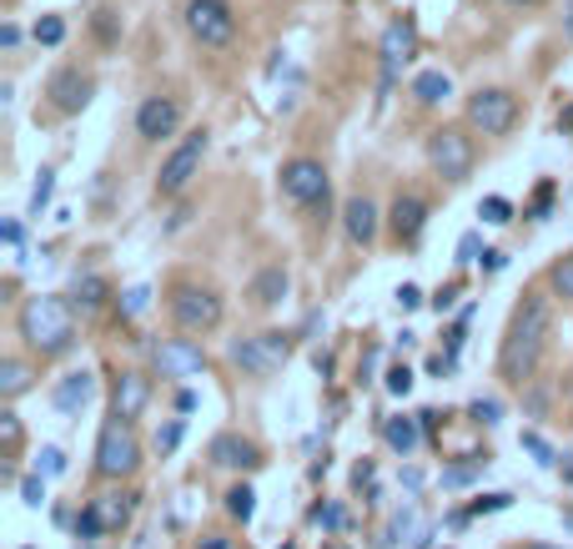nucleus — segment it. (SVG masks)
Listing matches in <instances>:
<instances>
[{
  "mask_svg": "<svg viewBox=\"0 0 573 549\" xmlns=\"http://www.w3.org/2000/svg\"><path fill=\"white\" fill-rule=\"evenodd\" d=\"M65 297H71V308H76L81 318H96V313L111 303V283L101 273H76L71 287H65Z\"/></svg>",
  "mask_w": 573,
  "mask_h": 549,
  "instance_id": "nucleus-19",
  "label": "nucleus"
},
{
  "mask_svg": "<svg viewBox=\"0 0 573 549\" xmlns=\"http://www.w3.org/2000/svg\"><path fill=\"white\" fill-rule=\"evenodd\" d=\"M152 308V287L146 283H136V287H126V293L116 297V313H121V323H131V318H141V313Z\"/></svg>",
  "mask_w": 573,
  "mask_h": 549,
  "instance_id": "nucleus-30",
  "label": "nucleus"
},
{
  "mask_svg": "<svg viewBox=\"0 0 573 549\" xmlns=\"http://www.w3.org/2000/svg\"><path fill=\"white\" fill-rule=\"evenodd\" d=\"M31 363L25 358H0V398L6 404H16L21 394H31Z\"/></svg>",
  "mask_w": 573,
  "mask_h": 549,
  "instance_id": "nucleus-24",
  "label": "nucleus"
},
{
  "mask_svg": "<svg viewBox=\"0 0 573 549\" xmlns=\"http://www.w3.org/2000/svg\"><path fill=\"white\" fill-rule=\"evenodd\" d=\"M563 525H569V529H573V509H563Z\"/></svg>",
  "mask_w": 573,
  "mask_h": 549,
  "instance_id": "nucleus-61",
  "label": "nucleus"
},
{
  "mask_svg": "<svg viewBox=\"0 0 573 549\" xmlns=\"http://www.w3.org/2000/svg\"><path fill=\"white\" fill-rule=\"evenodd\" d=\"M182 434H186V418H172V424H166L162 434H156V454H176V444H182Z\"/></svg>",
  "mask_w": 573,
  "mask_h": 549,
  "instance_id": "nucleus-45",
  "label": "nucleus"
},
{
  "mask_svg": "<svg viewBox=\"0 0 573 549\" xmlns=\"http://www.w3.org/2000/svg\"><path fill=\"white\" fill-rule=\"evenodd\" d=\"M277 187H282V197L293 202V207L317 212V217L327 222V197H332V176H327V166L317 162V156H293V162H282Z\"/></svg>",
  "mask_w": 573,
  "mask_h": 549,
  "instance_id": "nucleus-7",
  "label": "nucleus"
},
{
  "mask_svg": "<svg viewBox=\"0 0 573 549\" xmlns=\"http://www.w3.org/2000/svg\"><path fill=\"white\" fill-rule=\"evenodd\" d=\"M559 132H573V101L559 111Z\"/></svg>",
  "mask_w": 573,
  "mask_h": 549,
  "instance_id": "nucleus-58",
  "label": "nucleus"
},
{
  "mask_svg": "<svg viewBox=\"0 0 573 549\" xmlns=\"http://www.w3.org/2000/svg\"><path fill=\"white\" fill-rule=\"evenodd\" d=\"M503 6H513V11H529V6H539V0H503Z\"/></svg>",
  "mask_w": 573,
  "mask_h": 549,
  "instance_id": "nucleus-59",
  "label": "nucleus"
},
{
  "mask_svg": "<svg viewBox=\"0 0 573 549\" xmlns=\"http://www.w3.org/2000/svg\"><path fill=\"white\" fill-rule=\"evenodd\" d=\"M478 217H483L488 227H509V222H513V202L509 197H483V202H478Z\"/></svg>",
  "mask_w": 573,
  "mask_h": 549,
  "instance_id": "nucleus-34",
  "label": "nucleus"
},
{
  "mask_svg": "<svg viewBox=\"0 0 573 549\" xmlns=\"http://www.w3.org/2000/svg\"><path fill=\"white\" fill-rule=\"evenodd\" d=\"M372 479H378V469H372V459H362V464H357V469H352V484H357V489H368V499H378V489H372Z\"/></svg>",
  "mask_w": 573,
  "mask_h": 549,
  "instance_id": "nucleus-49",
  "label": "nucleus"
},
{
  "mask_svg": "<svg viewBox=\"0 0 573 549\" xmlns=\"http://www.w3.org/2000/svg\"><path fill=\"white\" fill-rule=\"evenodd\" d=\"M553 333V293H523V303L513 308L509 328H503V343H498V378L513 388H529L533 374H539V358L549 348Z\"/></svg>",
  "mask_w": 573,
  "mask_h": 549,
  "instance_id": "nucleus-1",
  "label": "nucleus"
},
{
  "mask_svg": "<svg viewBox=\"0 0 573 549\" xmlns=\"http://www.w3.org/2000/svg\"><path fill=\"white\" fill-rule=\"evenodd\" d=\"M418 529V509H398V515L388 519V529H382V539H378V549H398V545H408V535Z\"/></svg>",
  "mask_w": 573,
  "mask_h": 549,
  "instance_id": "nucleus-28",
  "label": "nucleus"
},
{
  "mask_svg": "<svg viewBox=\"0 0 573 549\" xmlns=\"http://www.w3.org/2000/svg\"><path fill=\"white\" fill-rule=\"evenodd\" d=\"M227 515L237 519V525H252V519H257V489H252V484H232L227 489Z\"/></svg>",
  "mask_w": 573,
  "mask_h": 549,
  "instance_id": "nucleus-26",
  "label": "nucleus"
},
{
  "mask_svg": "<svg viewBox=\"0 0 573 549\" xmlns=\"http://www.w3.org/2000/svg\"><path fill=\"white\" fill-rule=\"evenodd\" d=\"M31 41L45 45V51H55V45L65 41V21H61V16H41V21H35V31H31Z\"/></svg>",
  "mask_w": 573,
  "mask_h": 549,
  "instance_id": "nucleus-33",
  "label": "nucleus"
},
{
  "mask_svg": "<svg viewBox=\"0 0 573 549\" xmlns=\"http://www.w3.org/2000/svg\"><path fill=\"white\" fill-rule=\"evenodd\" d=\"M51 197H55V172L45 166V172L35 176V187H31V217H41V212L51 207Z\"/></svg>",
  "mask_w": 573,
  "mask_h": 549,
  "instance_id": "nucleus-36",
  "label": "nucleus"
},
{
  "mask_svg": "<svg viewBox=\"0 0 573 549\" xmlns=\"http://www.w3.org/2000/svg\"><path fill=\"white\" fill-rule=\"evenodd\" d=\"M332 549H347V545H332Z\"/></svg>",
  "mask_w": 573,
  "mask_h": 549,
  "instance_id": "nucleus-63",
  "label": "nucleus"
},
{
  "mask_svg": "<svg viewBox=\"0 0 573 549\" xmlns=\"http://www.w3.org/2000/svg\"><path fill=\"white\" fill-rule=\"evenodd\" d=\"M313 363H317V374H323V378H332V353H317Z\"/></svg>",
  "mask_w": 573,
  "mask_h": 549,
  "instance_id": "nucleus-57",
  "label": "nucleus"
},
{
  "mask_svg": "<svg viewBox=\"0 0 573 549\" xmlns=\"http://www.w3.org/2000/svg\"><path fill=\"white\" fill-rule=\"evenodd\" d=\"M282 549H293V545H282Z\"/></svg>",
  "mask_w": 573,
  "mask_h": 549,
  "instance_id": "nucleus-64",
  "label": "nucleus"
},
{
  "mask_svg": "<svg viewBox=\"0 0 573 549\" xmlns=\"http://www.w3.org/2000/svg\"><path fill=\"white\" fill-rule=\"evenodd\" d=\"M458 297H463V283H448V287H438L433 297H428V308L438 313V318H443V313H453V303Z\"/></svg>",
  "mask_w": 573,
  "mask_h": 549,
  "instance_id": "nucleus-46",
  "label": "nucleus"
},
{
  "mask_svg": "<svg viewBox=\"0 0 573 549\" xmlns=\"http://www.w3.org/2000/svg\"><path fill=\"white\" fill-rule=\"evenodd\" d=\"M176 408H182V414H192V408H196V394H192V388H182V394H176Z\"/></svg>",
  "mask_w": 573,
  "mask_h": 549,
  "instance_id": "nucleus-56",
  "label": "nucleus"
},
{
  "mask_svg": "<svg viewBox=\"0 0 573 549\" xmlns=\"http://www.w3.org/2000/svg\"><path fill=\"white\" fill-rule=\"evenodd\" d=\"M473 126H453V121H443V126H433L428 132V166H433V176H443L448 187H463L468 176H473L478 166V142H473Z\"/></svg>",
  "mask_w": 573,
  "mask_h": 549,
  "instance_id": "nucleus-3",
  "label": "nucleus"
},
{
  "mask_svg": "<svg viewBox=\"0 0 573 549\" xmlns=\"http://www.w3.org/2000/svg\"><path fill=\"white\" fill-rule=\"evenodd\" d=\"M478 257H483V237H478V232H468L463 242H458V263H478Z\"/></svg>",
  "mask_w": 573,
  "mask_h": 549,
  "instance_id": "nucleus-48",
  "label": "nucleus"
},
{
  "mask_svg": "<svg viewBox=\"0 0 573 549\" xmlns=\"http://www.w3.org/2000/svg\"><path fill=\"white\" fill-rule=\"evenodd\" d=\"M428 217H433V207H428V197L422 192H398L388 207V232L398 247H412V242L422 237V227H428Z\"/></svg>",
  "mask_w": 573,
  "mask_h": 549,
  "instance_id": "nucleus-15",
  "label": "nucleus"
},
{
  "mask_svg": "<svg viewBox=\"0 0 573 549\" xmlns=\"http://www.w3.org/2000/svg\"><path fill=\"white\" fill-rule=\"evenodd\" d=\"M468 418L483 424V429H493L498 418H503V404H498V398H473V404H468Z\"/></svg>",
  "mask_w": 573,
  "mask_h": 549,
  "instance_id": "nucleus-40",
  "label": "nucleus"
},
{
  "mask_svg": "<svg viewBox=\"0 0 573 549\" xmlns=\"http://www.w3.org/2000/svg\"><path fill=\"white\" fill-rule=\"evenodd\" d=\"M206 146H212V132H206V126L186 132L182 142L172 146V156H166L162 172H156V197H162V202H176V197H186V192H192V182L202 176Z\"/></svg>",
  "mask_w": 573,
  "mask_h": 549,
  "instance_id": "nucleus-8",
  "label": "nucleus"
},
{
  "mask_svg": "<svg viewBox=\"0 0 573 549\" xmlns=\"http://www.w3.org/2000/svg\"><path fill=\"white\" fill-rule=\"evenodd\" d=\"M392 303H398V313H418L428 297H422V287H412V283H402L398 293H392Z\"/></svg>",
  "mask_w": 573,
  "mask_h": 549,
  "instance_id": "nucleus-47",
  "label": "nucleus"
},
{
  "mask_svg": "<svg viewBox=\"0 0 573 549\" xmlns=\"http://www.w3.org/2000/svg\"><path fill=\"white\" fill-rule=\"evenodd\" d=\"M463 121L478 136H509L523 121V101L509 87H478L463 101Z\"/></svg>",
  "mask_w": 573,
  "mask_h": 549,
  "instance_id": "nucleus-9",
  "label": "nucleus"
},
{
  "mask_svg": "<svg viewBox=\"0 0 573 549\" xmlns=\"http://www.w3.org/2000/svg\"><path fill=\"white\" fill-rule=\"evenodd\" d=\"M91 31H96V41H101V45H116V41H121V16L106 6V11H96V21H91Z\"/></svg>",
  "mask_w": 573,
  "mask_h": 549,
  "instance_id": "nucleus-37",
  "label": "nucleus"
},
{
  "mask_svg": "<svg viewBox=\"0 0 573 549\" xmlns=\"http://www.w3.org/2000/svg\"><path fill=\"white\" fill-rule=\"evenodd\" d=\"M91 505H96V515H101V525H106V535H121V529L131 525V515H136L141 499L131 495V489H111V495H96Z\"/></svg>",
  "mask_w": 573,
  "mask_h": 549,
  "instance_id": "nucleus-22",
  "label": "nucleus"
},
{
  "mask_svg": "<svg viewBox=\"0 0 573 549\" xmlns=\"http://www.w3.org/2000/svg\"><path fill=\"white\" fill-rule=\"evenodd\" d=\"M523 449H529L533 454V464H543V469H553V464H559V454H553V444L549 439H543V434H523Z\"/></svg>",
  "mask_w": 573,
  "mask_h": 549,
  "instance_id": "nucleus-41",
  "label": "nucleus"
},
{
  "mask_svg": "<svg viewBox=\"0 0 573 549\" xmlns=\"http://www.w3.org/2000/svg\"><path fill=\"white\" fill-rule=\"evenodd\" d=\"M382 444H388V449L398 454V459H408V454L422 444L418 414H388V418H382Z\"/></svg>",
  "mask_w": 573,
  "mask_h": 549,
  "instance_id": "nucleus-21",
  "label": "nucleus"
},
{
  "mask_svg": "<svg viewBox=\"0 0 573 549\" xmlns=\"http://www.w3.org/2000/svg\"><path fill=\"white\" fill-rule=\"evenodd\" d=\"M563 479H569V484H573V459H569V464H563Z\"/></svg>",
  "mask_w": 573,
  "mask_h": 549,
  "instance_id": "nucleus-60",
  "label": "nucleus"
},
{
  "mask_svg": "<svg viewBox=\"0 0 573 549\" xmlns=\"http://www.w3.org/2000/svg\"><path fill=\"white\" fill-rule=\"evenodd\" d=\"M549 293L559 297V303H573V253L549 267Z\"/></svg>",
  "mask_w": 573,
  "mask_h": 549,
  "instance_id": "nucleus-31",
  "label": "nucleus"
},
{
  "mask_svg": "<svg viewBox=\"0 0 573 549\" xmlns=\"http://www.w3.org/2000/svg\"><path fill=\"white\" fill-rule=\"evenodd\" d=\"M523 549H549V545H523Z\"/></svg>",
  "mask_w": 573,
  "mask_h": 549,
  "instance_id": "nucleus-62",
  "label": "nucleus"
},
{
  "mask_svg": "<svg viewBox=\"0 0 573 549\" xmlns=\"http://www.w3.org/2000/svg\"><path fill=\"white\" fill-rule=\"evenodd\" d=\"M152 374L156 378H172V384H186V378H202L206 374V348L186 333V338H162L152 343Z\"/></svg>",
  "mask_w": 573,
  "mask_h": 549,
  "instance_id": "nucleus-11",
  "label": "nucleus"
},
{
  "mask_svg": "<svg viewBox=\"0 0 573 549\" xmlns=\"http://www.w3.org/2000/svg\"><path fill=\"white\" fill-rule=\"evenodd\" d=\"M0 237H6V247H16V253H21V242H25V227L16 217H6L0 222Z\"/></svg>",
  "mask_w": 573,
  "mask_h": 549,
  "instance_id": "nucleus-50",
  "label": "nucleus"
},
{
  "mask_svg": "<svg viewBox=\"0 0 573 549\" xmlns=\"http://www.w3.org/2000/svg\"><path fill=\"white\" fill-rule=\"evenodd\" d=\"M45 96H51V106L61 111V116H81V111L91 106V96H96V77L81 67H61L45 81Z\"/></svg>",
  "mask_w": 573,
  "mask_h": 549,
  "instance_id": "nucleus-14",
  "label": "nucleus"
},
{
  "mask_svg": "<svg viewBox=\"0 0 573 549\" xmlns=\"http://www.w3.org/2000/svg\"><path fill=\"white\" fill-rule=\"evenodd\" d=\"M0 45H6V51H16V45H21V26H0Z\"/></svg>",
  "mask_w": 573,
  "mask_h": 549,
  "instance_id": "nucleus-53",
  "label": "nucleus"
},
{
  "mask_svg": "<svg viewBox=\"0 0 573 549\" xmlns=\"http://www.w3.org/2000/svg\"><path fill=\"white\" fill-rule=\"evenodd\" d=\"M196 549H232V539H227V535H206Z\"/></svg>",
  "mask_w": 573,
  "mask_h": 549,
  "instance_id": "nucleus-54",
  "label": "nucleus"
},
{
  "mask_svg": "<svg viewBox=\"0 0 573 549\" xmlns=\"http://www.w3.org/2000/svg\"><path fill=\"white\" fill-rule=\"evenodd\" d=\"M478 263H483V273H503V267H509V253H503V247H483Z\"/></svg>",
  "mask_w": 573,
  "mask_h": 549,
  "instance_id": "nucleus-51",
  "label": "nucleus"
},
{
  "mask_svg": "<svg viewBox=\"0 0 573 549\" xmlns=\"http://www.w3.org/2000/svg\"><path fill=\"white\" fill-rule=\"evenodd\" d=\"M35 469H41L45 479H61V474H65V454L55 449V444H45V449L35 454Z\"/></svg>",
  "mask_w": 573,
  "mask_h": 549,
  "instance_id": "nucleus-44",
  "label": "nucleus"
},
{
  "mask_svg": "<svg viewBox=\"0 0 573 549\" xmlns=\"http://www.w3.org/2000/svg\"><path fill=\"white\" fill-rule=\"evenodd\" d=\"M418 424H422V439H438V429H443V414H438V408H422Z\"/></svg>",
  "mask_w": 573,
  "mask_h": 549,
  "instance_id": "nucleus-52",
  "label": "nucleus"
},
{
  "mask_svg": "<svg viewBox=\"0 0 573 549\" xmlns=\"http://www.w3.org/2000/svg\"><path fill=\"white\" fill-rule=\"evenodd\" d=\"M206 464H217V469H227V474H252V469H262V449L227 429L206 444Z\"/></svg>",
  "mask_w": 573,
  "mask_h": 549,
  "instance_id": "nucleus-18",
  "label": "nucleus"
},
{
  "mask_svg": "<svg viewBox=\"0 0 573 549\" xmlns=\"http://www.w3.org/2000/svg\"><path fill=\"white\" fill-rule=\"evenodd\" d=\"M412 96H418L422 106H443V101L453 96V81H448V71H418V77H412Z\"/></svg>",
  "mask_w": 573,
  "mask_h": 549,
  "instance_id": "nucleus-25",
  "label": "nucleus"
},
{
  "mask_svg": "<svg viewBox=\"0 0 573 549\" xmlns=\"http://www.w3.org/2000/svg\"><path fill=\"white\" fill-rule=\"evenodd\" d=\"M21 505H25V509H41V505H45V474H41V469L21 479Z\"/></svg>",
  "mask_w": 573,
  "mask_h": 549,
  "instance_id": "nucleus-42",
  "label": "nucleus"
},
{
  "mask_svg": "<svg viewBox=\"0 0 573 549\" xmlns=\"http://www.w3.org/2000/svg\"><path fill=\"white\" fill-rule=\"evenodd\" d=\"M382 222H388V217L378 212V202H372L368 192H357V197L342 202V237L352 242V247H362V253H368L372 242H378Z\"/></svg>",
  "mask_w": 573,
  "mask_h": 549,
  "instance_id": "nucleus-17",
  "label": "nucleus"
},
{
  "mask_svg": "<svg viewBox=\"0 0 573 549\" xmlns=\"http://www.w3.org/2000/svg\"><path fill=\"white\" fill-rule=\"evenodd\" d=\"M553 197H559V187H553L549 176H543V182H539V192H533V202H529V207H523V217H529V222H543V217H549V212H553Z\"/></svg>",
  "mask_w": 573,
  "mask_h": 549,
  "instance_id": "nucleus-35",
  "label": "nucleus"
},
{
  "mask_svg": "<svg viewBox=\"0 0 573 549\" xmlns=\"http://www.w3.org/2000/svg\"><path fill=\"white\" fill-rule=\"evenodd\" d=\"M131 126H136V136L146 146L166 142V136L182 132V101L166 96V91H152V96L136 101V116H131Z\"/></svg>",
  "mask_w": 573,
  "mask_h": 549,
  "instance_id": "nucleus-13",
  "label": "nucleus"
},
{
  "mask_svg": "<svg viewBox=\"0 0 573 549\" xmlns=\"http://www.w3.org/2000/svg\"><path fill=\"white\" fill-rule=\"evenodd\" d=\"M0 444H6V454H21L25 444V429H21V414H16L11 404L0 408Z\"/></svg>",
  "mask_w": 573,
  "mask_h": 549,
  "instance_id": "nucleus-32",
  "label": "nucleus"
},
{
  "mask_svg": "<svg viewBox=\"0 0 573 549\" xmlns=\"http://www.w3.org/2000/svg\"><path fill=\"white\" fill-rule=\"evenodd\" d=\"M293 353H297V333L262 328V333H252V338H237V343H232L227 358H232V368H237V374H247V378H272V374H282V368L293 363Z\"/></svg>",
  "mask_w": 573,
  "mask_h": 549,
  "instance_id": "nucleus-4",
  "label": "nucleus"
},
{
  "mask_svg": "<svg viewBox=\"0 0 573 549\" xmlns=\"http://www.w3.org/2000/svg\"><path fill=\"white\" fill-rule=\"evenodd\" d=\"M71 529H76V539H86V545L106 535V525H101V515H96V505H91V499H86V509L76 515V525H71Z\"/></svg>",
  "mask_w": 573,
  "mask_h": 549,
  "instance_id": "nucleus-39",
  "label": "nucleus"
},
{
  "mask_svg": "<svg viewBox=\"0 0 573 549\" xmlns=\"http://www.w3.org/2000/svg\"><path fill=\"white\" fill-rule=\"evenodd\" d=\"M483 469H488V454H463V464H448L443 469V489H463V484H473Z\"/></svg>",
  "mask_w": 573,
  "mask_h": 549,
  "instance_id": "nucleus-27",
  "label": "nucleus"
},
{
  "mask_svg": "<svg viewBox=\"0 0 573 549\" xmlns=\"http://www.w3.org/2000/svg\"><path fill=\"white\" fill-rule=\"evenodd\" d=\"M16 333L31 353L41 358H61L76 348V308L65 293H35L16 308Z\"/></svg>",
  "mask_w": 573,
  "mask_h": 549,
  "instance_id": "nucleus-2",
  "label": "nucleus"
},
{
  "mask_svg": "<svg viewBox=\"0 0 573 549\" xmlns=\"http://www.w3.org/2000/svg\"><path fill=\"white\" fill-rule=\"evenodd\" d=\"M382 388H388L392 398H408L412 394V368L408 363H392L388 374H382Z\"/></svg>",
  "mask_w": 573,
  "mask_h": 549,
  "instance_id": "nucleus-38",
  "label": "nucleus"
},
{
  "mask_svg": "<svg viewBox=\"0 0 573 549\" xmlns=\"http://www.w3.org/2000/svg\"><path fill=\"white\" fill-rule=\"evenodd\" d=\"M166 313H172L176 333H192V338H202V333H217L222 318H227V303H222L217 287L206 283H176L172 293H166Z\"/></svg>",
  "mask_w": 573,
  "mask_h": 549,
  "instance_id": "nucleus-5",
  "label": "nucleus"
},
{
  "mask_svg": "<svg viewBox=\"0 0 573 549\" xmlns=\"http://www.w3.org/2000/svg\"><path fill=\"white\" fill-rule=\"evenodd\" d=\"M293 293V273L282 263H272V267H262L257 277H252V287H247V297L257 303V308H277L282 297Z\"/></svg>",
  "mask_w": 573,
  "mask_h": 549,
  "instance_id": "nucleus-20",
  "label": "nucleus"
},
{
  "mask_svg": "<svg viewBox=\"0 0 573 549\" xmlns=\"http://www.w3.org/2000/svg\"><path fill=\"white\" fill-rule=\"evenodd\" d=\"M91 394H96V378L81 368V374H65L61 384H55L51 398H55V408H61V414H76V408L91 404Z\"/></svg>",
  "mask_w": 573,
  "mask_h": 549,
  "instance_id": "nucleus-23",
  "label": "nucleus"
},
{
  "mask_svg": "<svg viewBox=\"0 0 573 549\" xmlns=\"http://www.w3.org/2000/svg\"><path fill=\"white\" fill-rule=\"evenodd\" d=\"M509 505H513V495H483V499H473L463 515H468V519H483V515H503Z\"/></svg>",
  "mask_w": 573,
  "mask_h": 549,
  "instance_id": "nucleus-43",
  "label": "nucleus"
},
{
  "mask_svg": "<svg viewBox=\"0 0 573 549\" xmlns=\"http://www.w3.org/2000/svg\"><path fill=\"white\" fill-rule=\"evenodd\" d=\"M186 35L206 51H227L237 41V11H232V0H186Z\"/></svg>",
  "mask_w": 573,
  "mask_h": 549,
  "instance_id": "nucleus-10",
  "label": "nucleus"
},
{
  "mask_svg": "<svg viewBox=\"0 0 573 549\" xmlns=\"http://www.w3.org/2000/svg\"><path fill=\"white\" fill-rule=\"evenodd\" d=\"M412 55H418V21H412V16H398V21H388V31H382V41H378V67H382V96H388V91L398 87L402 67H408Z\"/></svg>",
  "mask_w": 573,
  "mask_h": 549,
  "instance_id": "nucleus-12",
  "label": "nucleus"
},
{
  "mask_svg": "<svg viewBox=\"0 0 573 549\" xmlns=\"http://www.w3.org/2000/svg\"><path fill=\"white\" fill-rule=\"evenodd\" d=\"M307 519H313L317 529H327V535H342V529H347V509L337 505V499H323V505H313V509H307Z\"/></svg>",
  "mask_w": 573,
  "mask_h": 549,
  "instance_id": "nucleus-29",
  "label": "nucleus"
},
{
  "mask_svg": "<svg viewBox=\"0 0 573 549\" xmlns=\"http://www.w3.org/2000/svg\"><path fill=\"white\" fill-rule=\"evenodd\" d=\"M146 408H152V374H141V368H121V374L111 378V414L136 424Z\"/></svg>",
  "mask_w": 573,
  "mask_h": 549,
  "instance_id": "nucleus-16",
  "label": "nucleus"
},
{
  "mask_svg": "<svg viewBox=\"0 0 573 549\" xmlns=\"http://www.w3.org/2000/svg\"><path fill=\"white\" fill-rule=\"evenodd\" d=\"M96 479H106V484H121V479H136V469H141V439H136V424L131 418H116L111 414L106 424H101V434H96Z\"/></svg>",
  "mask_w": 573,
  "mask_h": 549,
  "instance_id": "nucleus-6",
  "label": "nucleus"
},
{
  "mask_svg": "<svg viewBox=\"0 0 573 549\" xmlns=\"http://www.w3.org/2000/svg\"><path fill=\"white\" fill-rule=\"evenodd\" d=\"M563 41H573V0H563Z\"/></svg>",
  "mask_w": 573,
  "mask_h": 549,
  "instance_id": "nucleus-55",
  "label": "nucleus"
}]
</instances>
